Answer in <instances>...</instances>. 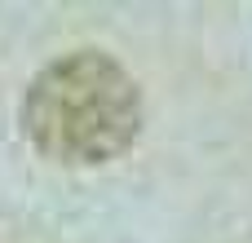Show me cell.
<instances>
[{
	"label": "cell",
	"mask_w": 252,
	"mask_h": 243,
	"mask_svg": "<svg viewBox=\"0 0 252 243\" xmlns=\"http://www.w3.org/2000/svg\"><path fill=\"white\" fill-rule=\"evenodd\" d=\"M142 128L137 80L106 53L80 49L49 62L22 97L27 142L58 164H106Z\"/></svg>",
	"instance_id": "cell-1"
}]
</instances>
